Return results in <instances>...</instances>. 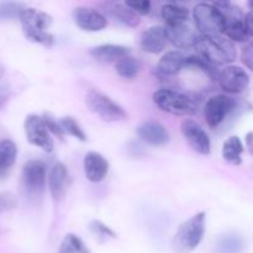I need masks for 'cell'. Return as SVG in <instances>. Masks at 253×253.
<instances>
[{
	"label": "cell",
	"instance_id": "1",
	"mask_svg": "<svg viewBox=\"0 0 253 253\" xmlns=\"http://www.w3.org/2000/svg\"><path fill=\"white\" fill-rule=\"evenodd\" d=\"M197 54L212 66H224L236 59L234 42L221 35H199L194 43Z\"/></svg>",
	"mask_w": 253,
	"mask_h": 253
},
{
	"label": "cell",
	"instance_id": "2",
	"mask_svg": "<svg viewBox=\"0 0 253 253\" xmlns=\"http://www.w3.org/2000/svg\"><path fill=\"white\" fill-rule=\"evenodd\" d=\"M19 19L27 40L44 47H51L54 43V36L49 32L52 17L48 14L32 7H25Z\"/></svg>",
	"mask_w": 253,
	"mask_h": 253
},
{
	"label": "cell",
	"instance_id": "3",
	"mask_svg": "<svg viewBox=\"0 0 253 253\" xmlns=\"http://www.w3.org/2000/svg\"><path fill=\"white\" fill-rule=\"evenodd\" d=\"M207 214L198 212L180 224L172 241L173 251L175 253H190L202 242L205 235Z\"/></svg>",
	"mask_w": 253,
	"mask_h": 253
},
{
	"label": "cell",
	"instance_id": "4",
	"mask_svg": "<svg viewBox=\"0 0 253 253\" xmlns=\"http://www.w3.org/2000/svg\"><path fill=\"white\" fill-rule=\"evenodd\" d=\"M153 101L161 110L172 115L192 116L198 111V104L194 99L173 89H158L153 94Z\"/></svg>",
	"mask_w": 253,
	"mask_h": 253
},
{
	"label": "cell",
	"instance_id": "5",
	"mask_svg": "<svg viewBox=\"0 0 253 253\" xmlns=\"http://www.w3.org/2000/svg\"><path fill=\"white\" fill-rule=\"evenodd\" d=\"M85 104L89 110L98 115L106 123H115L127 119V113L121 105L114 101L110 96L101 91L89 90L85 95Z\"/></svg>",
	"mask_w": 253,
	"mask_h": 253
},
{
	"label": "cell",
	"instance_id": "6",
	"mask_svg": "<svg viewBox=\"0 0 253 253\" xmlns=\"http://www.w3.org/2000/svg\"><path fill=\"white\" fill-rule=\"evenodd\" d=\"M193 20L199 35H221L225 31V17L214 4L199 2L195 5Z\"/></svg>",
	"mask_w": 253,
	"mask_h": 253
},
{
	"label": "cell",
	"instance_id": "7",
	"mask_svg": "<svg viewBox=\"0 0 253 253\" xmlns=\"http://www.w3.org/2000/svg\"><path fill=\"white\" fill-rule=\"evenodd\" d=\"M21 188L25 197L37 200L42 198L46 188V166L42 161H29L21 172Z\"/></svg>",
	"mask_w": 253,
	"mask_h": 253
},
{
	"label": "cell",
	"instance_id": "8",
	"mask_svg": "<svg viewBox=\"0 0 253 253\" xmlns=\"http://www.w3.org/2000/svg\"><path fill=\"white\" fill-rule=\"evenodd\" d=\"M237 101L225 94L211 96L204 106V116L210 128H216L236 109Z\"/></svg>",
	"mask_w": 253,
	"mask_h": 253
},
{
	"label": "cell",
	"instance_id": "9",
	"mask_svg": "<svg viewBox=\"0 0 253 253\" xmlns=\"http://www.w3.org/2000/svg\"><path fill=\"white\" fill-rule=\"evenodd\" d=\"M24 130L27 141L31 145L40 147L47 153H51L53 151V140L51 138V135H49L41 116L36 115V114L27 115L24 123Z\"/></svg>",
	"mask_w": 253,
	"mask_h": 253
},
{
	"label": "cell",
	"instance_id": "10",
	"mask_svg": "<svg viewBox=\"0 0 253 253\" xmlns=\"http://www.w3.org/2000/svg\"><path fill=\"white\" fill-rule=\"evenodd\" d=\"M216 81L219 82L220 88L229 94L242 93L250 85L249 73L240 66L234 64L226 66L222 71H219Z\"/></svg>",
	"mask_w": 253,
	"mask_h": 253
},
{
	"label": "cell",
	"instance_id": "11",
	"mask_svg": "<svg viewBox=\"0 0 253 253\" xmlns=\"http://www.w3.org/2000/svg\"><path fill=\"white\" fill-rule=\"evenodd\" d=\"M182 133L190 147L197 153L207 156L210 153V138L207 131L192 119H187L180 125Z\"/></svg>",
	"mask_w": 253,
	"mask_h": 253
},
{
	"label": "cell",
	"instance_id": "12",
	"mask_svg": "<svg viewBox=\"0 0 253 253\" xmlns=\"http://www.w3.org/2000/svg\"><path fill=\"white\" fill-rule=\"evenodd\" d=\"M73 20L79 29L88 32L101 31L108 26V20L101 12L86 6H78L73 11Z\"/></svg>",
	"mask_w": 253,
	"mask_h": 253
},
{
	"label": "cell",
	"instance_id": "13",
	"mask_svg": "<svg viewBox=\"0 0 253 253\" xmlns=\"http://www.w3.org/2000/svg\"><path fill=\"white\" fill-rule=\"evenodd\" d=\"M137 136L151 146H166L170 140V135L165 125L158 121H145L137 127Z\"/></svg>",
	"mask_w": 253,
	"mask_h": 253
},
{
	"label": "cell",
	"instance_id": "14",
	"mask_svg": "<svg viewBox=\"0 0 253 253\" xmlns=\"http://www.w3.org/2000/svg\"><path fill=\"white\" fill-rule=\"evenodd\" d=\"M167 42L168 37L166 29L160 25H156V26L148 27L142 32L140 39V46L146 53L157 54L166 48Z\"/></svg>",
	"mask_w": 253,
	"mask_h": 253
},
{
	"label": "cell",
	"instance_id": "15",
	"mask_svg": "<svg viewBox=\"0 0 253 253\" xmlns=\"http://www.w3.org/2000/svg\"><path fill=\"white\" fill-rule=\"evenodd\" d=\"M84 173L89 182L99 183L106 177L109 172V162L99 152L90 151L84 157Z\"/></svg>",
	"mask_w": 253,
	"mask_h": 253
},
{
	"label": "cell",
	"instance_id": "16",
	"mask_svg": "<svg viewBox=\"0 0 253 253\" xmlns=\"http://www.w3.org/2000/svg\"><path fill=\"white\" fill-rule=\"evenodd\" d=\"M167 37L177 48L189 49L194 48V43L199 35L195 32L189 22H184L174 27H165Z\"/></svg>",
	"mask_w": 253,
	"mask_h": 253
},
{
	"label": "cell",
	"instance_id": "17",
	"mask_svg": "<svg viewBox=\"0 0 253 253\" xmlns=\"http://www.w3.org/2000/svg\"><path fill=\"white\" fill-rule=\"evenodd\" d=\"M131 49L128 47L123 46V44H99V46L93 47L89 51L91 58L95 59L100 63H116L124 57L128 56Z\"/></svg>",
	"mask_w": 253,
	"mask_h": 253
},
{
	"label": "cell",
	"instance_id": "18",
	"mask_svg": "<svg viewBox=\"0 0 253 253\" xmlns=\"http://www.w3.org/2000/svg\"><path fill=\"white\" fill-rule=\"evenodd\" d=\"M49 192L56 202H61L64 198L68 187V170L63 163H56L52 167L48 177Z\"/></svg>",
	"mask_w": 253,
	"mask_h": 253
},
{
	"label": "cell",
	"instance_id": "19",
	"mask_svg": "<svg viewBox=\"0 0 253 253\" xmlns=\"http://www.w3.org/2000/svg\"><path fill=\"white\" fill-rule=\"evenodd\" d=\"M185 58H187V56L182 51H179V49H173V51L167 52V53H165L161 57L157 69L163 76H175L182 69H184Z\"/></svg>",
	"mask_w": 253,
	"mask_h": 253
},
{
	"label": "cell",
	"instance_id": "20",
	"mask_svg": "<svg viewBox=\"0 0 253 253\" xmlns=\"http://www.w3.org/2000/svg\"><path fill=\"white\" fill-rule=\"evenodd\" d=\"M161 17L166 22V27H174L188 22L189 9L174 2H167L161 7Z\"/></svg>",
	"mask_w": 253,
	"mask_h": 253
},
{
	"label": "cell",
	"instance_id": "21",
	"mask_svg": "<svg viewBox=\"0 0 253 253\" xmlns=\"http://www.w3.org/2000/svg\"><path fill=\"white\" fill-rule=\"evenodd\" d=\"M105 7L108 9L106 11L111 16L118 19L123 24L127 25V26L136 27L140 24V16H137L125 2L124 4H120V2H108V4H105Z\"/></svg>",
	"mask_w": 253,
	"mask_h": 253
},
{
	"label": "cell",
	"instance_id": "22",
	"mask_svg": "<svg viewBox=\"0 0 253 253\" xmlns=\"http://www.w3.org/2000/svg\"><path fill=\"white\" fill-rule=\"evenodd\" d=\"M17 157V146L11 140L0 141V178L5 177Z\"/></svg>",
	"mask_w": 253,
	"mask_h": 253
},
{
	"label": "cell",
	"instance_id": "23",
	"mask_svg": "<svg viewBox=\"0 0 253 253\" xmlns=\"http://www.w3.org/2000/svg\"><path fill=\"white\" fill-rule=\"evenodd\" d=\"M242 152H244V143L239 136H230L222 146V158L231 165H241Z\"/></svg>",
	"mask_w": 253,
	"mask_h": 253
},
{
	"label": "cell",
	"instance_id": "24",
	"mask_svg": "<svg viewBox=\"0 0 253 253\" xmlns=\"http://www.w3.org/2000/svg\"><path fill=\"white\" fill-rule=\"evenodd\" d=\"M141 68H142V63H141L140 59L131 56V54L121 58L120 61L116 62L115 64L116 73H118L121 78L127 79V81L135 79L136 77H137V74L140 73Z\"/></svg>",
	"mask_w": 253,
	"mask_h": 253
},
{
	"label": "cell",
	"instance_id": "25",
	"mask_svg": "<svg viewBox=\"0 0 253 253\" xmlns=\"http://www.w3.org/2000/svg\"><path fill=\"white\" fill-rule=\"evenodd\" d=\"M58 253H90V251L77 235L67 234L62 241Z\"/></svg>",
	"mask_w": 253,
	"mask_h": 253
},
{
	"label": "cell",
	"instance_id": "26",
	"mask_svg": "<svg viewBox=\"0 0 253 253\" xmlns=\"http://www.w3.org/2000/svg\"><path fill=\"white\" fill-rule=\"evenodd\" d=\"M59 125H61L64 133H68V135L73 136V137L82 141V142H85L86 141V133L81 127L78 121L74 118H72V116H64V118H62L59 120Z\"/></svg>",
	"mask_w": 253,
	"mask_h": 253
},
{
	"label": "cell",
	"instance_id": "27",
	"mask_svg": "<svg viewBox=\"0 0 253 253\" xmlns=\"http://www.w3.org/2000/svg\"><path fill=\"white\" fill-rule=\"evenodd\" d=\"M25 6L19 2H0V19H15L19 17Z\"/></svg>",
	"mask_w": 253,
	"mask_h": 253
},
{
	"label": "cell",
	"instance_id": "28",
	"mask_svg": "<svg viewBox=\"0 0 253 253\" xmlns=\"http://www.w3.org/2000/svg\"><path fill=\"white\" fill-rule=\"evenodd\" d=\"M41 118L42 120H43L48 132L53 133V135L57 136L59 140H64V135H66V133L62 130L61 125H59V121H57L49 113H44L43 116H41Z\"/></svg>",
	"mask_w": 253,
	"mask_h": 253
},
{
	"label": "cell",
	"instance_id": "29",
	"mask_svg": "<svg viewBox=\"0 0 253 253\" xmlns=\"http://www.w3.org/2000/svg\"><path fill=\"white\" fill-rule=\"evenodd\" d=\"M89 229L91 232L96 235V236L101 237V239H106V237H110V239H116L115 231L110 229L109 226H106L105 224H103L99 220H93L89 225Z\"/></svg>",
	"mask_w": 253,
	"mask_h": 253
},
{
	"label": "cell",
	"instance_id": "30",
	"mask_svg": "<svg viewBox=\"0 0 253 253\" xmlns=\"http://www.w3.org/2000/svg\"><path fill=\"white\" fill-rule=\"evenodd\" d=\"M125 4L135 12L137 16L148 15L151 11V1L148 0H140V1H125Z\"/></svg>",
	"mask_w": 253,
	"mask_h": 253
},
{
	"label": "cell",
	"instance_id": "31",
	"mask_svg": "<svg viewBox=\"0 0 253 253\" xmlns=\"http://www.w3.org/2000/svg\"><path fill=\"white\" fill-rule=\"evenodd\" d=\"M241 250V244L236 239H225L222 240L221 244L219 245V253H240Z\"/></svg>",
	"mask_w": 253,
	"mask_h": 253
},
{
	"label": "cell",
	"instance_id": "32",
	"mask_svg": "<svg viewBox=\"0 0 253 253\" xmlns=\"http://www.w3.org/2000/svg\"><path fill=\"white\" fill-rule=\"evenodd\" d=\"M242 62L245 66L249 69H252V62H253V54H252V43L247 44L242 51Z\"/></svg>",
	"mask_w": 253,
	"mask_h": 253
},
{
	"label": "cell",
	"instance_id": "33",
	"mask_svg": "<svg viewBox=\"0 0 253 253\" xmlns=\"http://www.w3.org/2000/svg\"><path fill=\"white\" fill-rule=\"evenodd\" d=\"M10 94H11V89H10L9 84H0V109H1L2 106L5 105V103L9 100Z\"/></svg>",
	"mask_w": 253,
	"mask_h": 253
},
{
	"label": "cell",
	"instance_id": "34",
	"mask_svg": "<svg viewBox=\"0 0 253 253\" xmlns=\"http://www.w3.org/2000/svg\"><path fill=\"white\" fill-rule=\"evenodd\" d=\"M15 207V202L12 198L7 195H0V212L7 209H12Z\"/></svg>",
	"mask_w": 253,
	"mask_h": 253
},
{
	"label": "cell",
	"instance_id": "35",
	"mask_svg": "<svg viewBox=\"0 0 253 253\" xmlns=\"http://www.w3.org/2000/svg\"><path fill=\"white\" fill-rule=\"evenodd\" d=\"M244 24L246 27L247 32H249L250 36L252 37L253 35V20H252V10H250L246 15L244 16Z\"/></svg>",
	"mask_w": 253,
	"mask_h": 253
},
{
	"label": "cell",
	"instance_id": "36",
	"mask_svg": "<svg viewBox=\"0 0 253 253\" xmlns=\"http://www.w3.org/2000/svg\"><path fill=\"white\" fill-rule=\"evenodd\" d=\"M251 142H252V132H249L246 136V143H247V147H251Z\"/></svg>",
	"mask_w": 253,
	"mask_h": 253
},
{
	"label": "cell",
	"instance_id": "37",
	"mask_svg": "<svg viewBox=\"0 0 253 253\" xmlns=\"http://www.w3.org/2000/svg\"><path fill=\"white\" fill-rule=\"evenodd\" d=\"M4 74H5V67H4V64H2L1 62H0V79H1L2 77H4Z\"/></svg>",
	"mask_w": 253,
	"mask_h": 253
}]
</instances>
